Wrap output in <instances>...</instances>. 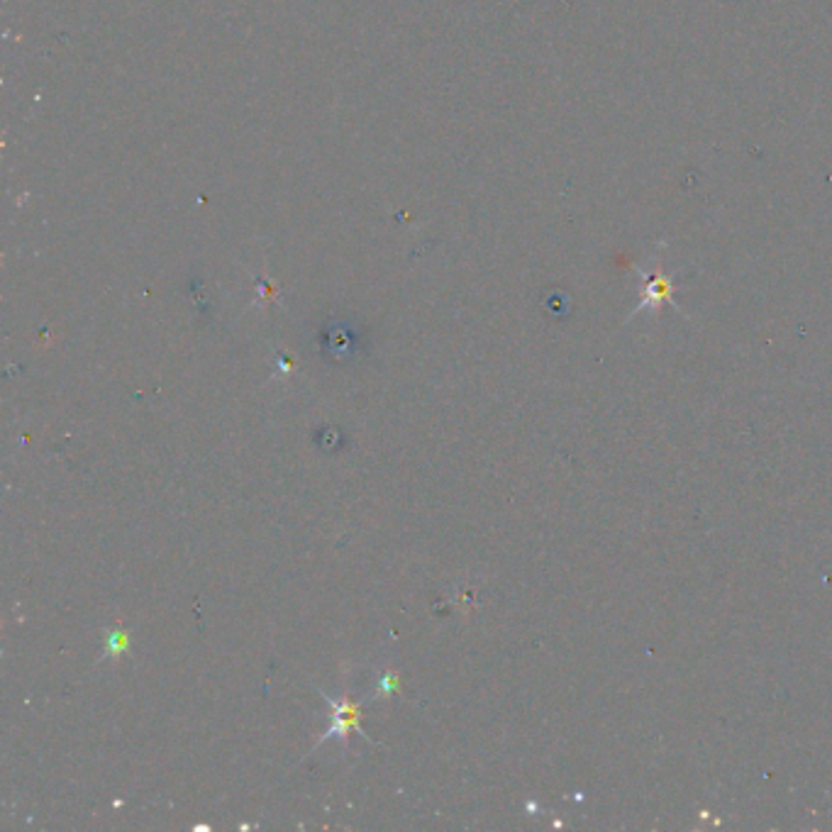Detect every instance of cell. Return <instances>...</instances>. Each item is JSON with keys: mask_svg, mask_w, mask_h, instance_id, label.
Returning a JSON list of instances; mask_svg holds the SVG:
<instances>
[{"mask_svg": "<svg viewBox=\"0 0 832 832\" xmlns=\"http://www.w3.org/2000/svg\"><path fill=\"white\" fill-rule=\"evenodd\" d=\"M335 725H332V732H337L340 738H344V732L350 730V728H357L359 720V708L357 706H352L350 700H344V703H335Z\"/></svg>", "mask_w": 832, "mask_h": 832, "instance_id": "cell-1", "label": "cell"}]
</instances>
